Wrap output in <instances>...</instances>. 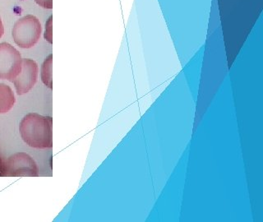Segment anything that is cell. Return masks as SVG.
I'll list each match as a JSON object with an SVG mask.
<instances>
[{
    "label": "cell",
    "mask_w": 263,
    "mask_h": 222,
    "mask_svg": "<svg viewBox=\"0 0 263 222\" xmlns=\"http://www.w3.org/2000/svg\"><path fill=\"white\" fill-rule=\"evenodd\" d=\"M19 133L25 143L36 149L53 146V119L31 112L27 114L19 123Z\"/></svg>",
    "instance_id": "obj_1"
},
{
    "label": "cell",
    "mask_w": 263,
    "mask_h": 222,
    "mask_svg": "<svg viewBox=\"0 0 263 222\" xmlns=\"http://www.w3.org/2000/svg\"><path fill=\"white\" fill-rule=\"evenodd\" d=\"M42 33L41 22L34 15H26L14 23L12 27V39L18 47L31 49L34 47Z\"/></svg>",
    "instance_id": "obj_2"
},
{
    "label": "cell",
    "mask_w": 263,
    "mask_h": 222,
    "mask_svg": "<svg viewBox=\"0 0 263 222\" xmlns=\"http://www.w3.org/2000/svg\"><path fill=\"white\" fill-rule=\"evenodd\" d=\"M3 175L7 177H38L39 168L35 160L26 152H16L4 162Z\"/></svg>",
    "instance_id": "obj_3"
},
{
    "label": "cell",
    "mask_w": 263,
    "mask_h": 222,
    "mask_svg": "<svg viewBox=\"0 0 263 222\" xmlns=\"http://www.w3.org/2000/svg\"><path fill=\"white\" fill-rule=\"evenodd\" d=\"M22 65L20 52L8 42L0 43V79L13 82L20 73Z\"/></svg>",
    "instance_id": "obj_4"
},
{
    "label": "cell",
    "mask_w": 263,
    "mask_h": 222,
    "mask_svg": "<svg viewBox=\"0 0 263 222\" xmlns=\"http://www.w3.org/2000/svg\"><path fill=\"white\" fill-rule=\"evenodd\" d=\"M39 74V67L35 60L23 59V65L20 73L15 78L12 83L18 96L27 94L36 84Z\"/></svg>",
    "instance_id": "obj_5"
},
{
    "label": "cell",
    "mask_w": 263,
    "mask_h": 222,
    "mask_svg": "<svg viewBox=\"0 0 263 222\" xmlns=\"http://www.w3.org/2000/svg\"><path fill=\"white\" fill-rule=\"evenodd\" d=\"M16 104L14 92L8 85L0 83V115L6 114Z\"/></svg>",
    "instance_id": "obj_6"
},
{
    "label": "cell",
    "mask_w": 263,
    "mask_h": 222,
    "mask_svg": "<svg viewBox=\"0 0 263 222\" xmlns=\"http://www.w3.org/2000/svg\"><path fill=\"white\" fill-rule=\"evenodd\" d=\"M41 81L48 88L53 89V54L50 53L41 65Z\"/></svg>",
    "instance_id": "obj_7"
},
{
    "label": "cell",
    "mask_w": 263,
    "mask_h": 222,
    "mask_svg": "<svg viewBox=\"0 0 263 222\" xmlns=\"http://www.w3.org/2000/svg\"><path fill=\"white\" fill-rule=\"evenodd\" d=\"M52 23H53V16H50L48 18L46 23H45V32H44V38L49 44L53 43V36H52V35H53L52 34L53 33V27H52L53 26H52Z\"/></svg>",
    "instance_id": "obj_8"
},
{
    "label": "cell",
    "mask_w": 263,
    "mask_h": 222,
    "mask_svg": "<svg viewBox=\"0 0 263 222\" xmlns=\"http://www.w3.org/2000/svg\"><path fill=\"white\" fill-rule=\"evenodd\" d=\"M40 7L45 9L53 8V0H34Z\"/></svg>",
    "instance_id": "obj_9"
},
{
    "label": "cell",
    "mask_w": 263,
    "mask_h": 222,
    "mask_svg": "<svg viewBox=\"0 0 263 222\" xmlns=\"http://www.w3.org/2000/svg\"><path fill=\"white\" fill-rule=\"evenodd\" d=\"M4 26L3 23L2 19L0 17V39L4 36Z\"/></svg>",
    "instance_id": "obj_10"
}]
</instances>
